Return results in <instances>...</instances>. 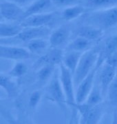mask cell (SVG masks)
<instances>
[{"label": "cell", "instance_id": "6da1fadb", "mask_svg": "<svg viewBox=\"0 0 117 124\" xmlns=\"http://www.w3.org/2000/svg\"><path fill=\"white\" fill-rule=\"evenodd\" d=\"M85 21L87 24L103 31L111 28L117 24V6L94 10L87 15Z\"/></svg>", "mask_w": 117, "mask_h": 124}, {"label": "cell", "instance_id": "7a4b0ae2", "mask_svg": "<svg viewBox=\"0 0 117 124\" xmlns=\"http://www.w3.org/2000/svg\"><path fill=\"white\" fill-rule=\"evenodd\" d=\"M101 49L91 48L83 53L75 72L73 75L75 87L81 83L96 65L99 60Z\"/></svg>", "mask_w": 117, "mask_h": 124}, {"label": "cell", "instance_id": "3957f363", "mask_svg": "<svg viewBox=\"0 0 117 124\" xmlns=\"http://www.w3.org/2000/svg\"><path fill=\"white\" fill-rule=\"evenodd\" d=\"M72 109L79 113L81 116L80 123L84 124H99L104 113L101 103L96 106H90L86 102L76 103Z\"/></svg>", "mask_w": 117, "mask_h": 124}, {"label": "cell", "instance_id": "277c9868", "mask_svg": "<svg viewBox=\"0 0 117 124\" xmlns=\"http://www.w3.org/2000/svg\"><path fill=\"white\" fill-rule=\"evenodd\" d=\"M46 95L51 101L54 102L58 107L66 112V99L59 79V71L56 70L50 81L48 85L45 88Z\"/></svg>", "mask_w": 117, "mask_h": 124}, {"label": "cell", "instance_id": "5b68a950", "mask_svg": "<svg viewBox=\"0 0 117 124\" xmlns=\"http://www.w3.org/2000/svg\"><path fill=\"white\" fill-rule=\"evenodd\" d=\"M59 79L66 95V103L73 108L76 101V91L74 90V83L73 74L61 62L59 64Z\"/></svg>", "mask_w": 117, "mask_h": 124}, {"label": "cell", "instance_id": "8992f818", "mask_svg": "<svg viewBox=\"0 0 117 124\" xmlns=\"http://www.w3.org/2000/svg\"><path fill=\"white\" fill-rule=\"evenodd\" d=\"M102 65L98 61L96 65L87 75L86 78L78 85L76 90V101L78 103H81L86 101L89 94L91 92L95 84V77L97 70Z\"/></svg>", "mask_w": 117, "mask_h": 124}, {"label": "cell", "instance_id": "52a82bcc", "mask_svg": "<svg viewBox=\"0 0 117 124\" xmlns=\"http://www.w3.org/2000/svg\"><path fill=\"white\" fill-rule=\"evenodd\" d=\"M0 13L4 19L10 22H22L25 17V10H23L22 6L8 0H4L1 2Z\"/></svg>", "mask_w": 117, "mask_h": 124}, {"label": "cell", "instance_id": "ba28073f", "mask_svg": "<svg viewBox=\"0 0 117 124\" xmlns=\"http://www.w3.org/2000/svg\"><path fill=\"white\" fill-rule=\"evenodd\" d=\"M0 57L15 61H23L31 57V53L22 47L1 45Z\"/></svg>", "mask_w": 117, "mask_h": 124}, {"label": "cell", "instance_id": "9c48e42d", "mask_svg": "<svg viewBox=\"0 0 117 124\" xmlns=\"http://www.w3.org/2000/svg\"><path fill=\"white\" fill-rule=\"evenodd\" d=\"M50 29L48 26L26 27L23 28L22 31L16 37L23 42H28L29 41L38 38H44V37L50 35Z\"/></svg>", "mask_w": 117, "mask_h": 124}, {"label": "cell", "instance_id": "30bf717a", "mask_svg": "<svg viewBox=\"0 0 117 124\" xmlns=\"http://www.w3.org/2000/svg\"><path fill=\"white\" fill-rule=\"evenodd\" d=\"M63 54V50L61 48H52L35 62L33 68L35 69H39L45 64L59 65L62 62Z\"/></svg>", "mask_w": 117, "mask_h": 124}, {"label": "cell", "instance_id": "8fae6325", "mask_svg": "<svg viewBox=\"0 0 117 124\" xmlns=\"http://www.w3.org/2000/svg\"><path fill=\"white\" fill-rule=\"evenodd\" d=\"M55 15H56L55 13L48 12V13L30 15L22 20L20 22V24L23 28L47 26L48 24H49L50 23L53 21Z\"/></svg>", "mask_w": 117, "mask_h": 124}, {"label": "cell", "instance_id": "7c38bea8", "mask_svg": "<svg viewBox=\"0 0 117 124\" xmlns=\"http://www.w3.org/2000/svg\"><path fill=\"white\" fill-rule=\"evenodd\" d=\"M70 28L67 25H62L51 32L49 43L52 48H61L67 43L70 36Z\"/></svg>", "mask_w": 117, "mask_h": 124}, {"label": "cell", "instance_id": "4fadbf2b", "mask_svg": "<svg viewBox=\"0 0 117 124\" xmlns=\"http://www.w3.org/2000/svg\"><path fill=\"white\" fill-rule=\"evenodd\" d=\"M117 68L104 62L99 75V84L104 97L107 96L108 88L116 75Z\"/></svg>", "mask_w": 117, "mask_h": 124}, {"label": "cell", "instance_id": "5bb4252c", "mask_svg": "<svg viewBox=\"0 0 117 124\" xmlns=\"http://www.w3.org/2000/svg\"><path fill=\"white\" fill-rule=\"evenodd\" d=\"M53 6L51 0H35L25 10L24 19L33 15L48 13Z\"/></svg>", "mask_w": 117, "mask_h": 124}, {"label": "cell", "instance_id": "9a60e30c", "mask_svg": "<svg viewBox=\"0 0 117 124\" xmlns=\"http://www.w3.org/2000/svg\"><path fill=\"white\" fill-rule=\"evenodd\" d=\"M77 35L92 41L100 39L103 36L104 31L97 27L87 24V26H81L77 29Z\"/></svg>", "mask_w": 117, "mask_h": 124}, {"label": "cell", "instance_id": "2e32d148", "mask_svg": "<svg viewBox=\"0 0 117 124\" xmlns=\"http://www.w3.org/2000/svg\"><path fill=\"white\" fill-rule=\"evenodd\" d=\"M83 52L70 50L63 54L62 63L74 75Z\"/></svg>", "mask_w": 117, "mask_h": 124}, {"label": "cell", "instance_id": "e0dca14e", "mask_svg": "<svg viewBox=\"0 0 117 124\" xmlns=\"http://www.w3.org/2000/svg\"><path fill=\"white\" fill-rule=\"evenodd\" d=\"M10 76L6 75L1 73L0 75V85L4 89L8 97L15 98L18 95L19 89L17 85L13 80L10 79Z\"/></svg>", "mask_w": 117, "mask_h": 124}, {"label": "cell", "instance_id": "ac0fdd59", "mask_svg": "<svg viewBox=\"0 0 117 124\" xmlns=\"http://www.w3.org/2000/svg\"><path fill=\"white\" fill-rule=\"evenodd\" d=\"M116 51H117V33L105 41L103 48L101 50L99 62L103 63L107 57Z\"/></svg>", "mask_w": 117, "mask_h": 124}, {"label": "cell", "instance_id": "d6986e66", "mask_svg": "<svg viewBox=\"0 0 117 124\" xmlns=\"http://www.w3.org/2000/svg\"><path fill=\"white\" fill-rule=\"evenodd\" d=\"M85 10H86L85 8L79 4L72 5L70 6L64 8L61 12V15L64 20L69 22L80 17L81 15L84 13Z\"/></svg>", "mask_w": 117, "mask_h": 124}, {"label": "cell", "instance_id": "ffe728a7", "mask_svg": "<svg viewBox=\"0 0 117 124\" xmlns=\"http://www.w3.org/2000/svg\"><path fill=\"white\" fill-rule=\"evenodd\" d=\"M23 27L21 24H10L1 22L0 36L1 38H10L17 37L22 31Z\"/></svg>", "mask_w": 117, "mask_h": 124}, {"label": "cell", "instance_id": "44dd1931", "mask_svg": "<svg viewBox=\"0 0 117 124\" xmlns=\"http://www.w3.org/2000/svg\"><path fill=\"white\" fill-rule=\"evenodd\" d=\"M92 41L83 37L81 36H78L74 39H73L69 43L66 48V51L70 50H74V51H80V52H85L86 50L91 48Z\"/></svg>", "mask_w": 117, "mask_h": 124}, {"label": "cell", "instance_id": "7402d4cb", "mask_svg": "<svg viewBox=\"0 0 117 124\" xmlns=\"http://www.w3.org/2000/svg\"><path fill=\"white\" fill-rule=\"evenodd\" d=\"M103 97L104 96L102 93L100 84L95 81L93 88L85 102L88 103L90 106H96L102 103Z\"/></svg>", "mask_w": 117, "mask_h": 124}, {"label": "cell", "instance_id": "603a6c76", "mask_svg": "<svg viewBox=\"0 0 117 124\" xmlns=\"http://www.w3.org/2000/svg\"><path fill=\"white\" fill-rule=\"evenodd\" d=\"M49 44V41L43 38H38L27 42V48L32 54H41L45 51Z\"/></svg>", "mask_w": 117, "mask_h": 124}, {"label": "cell", "instance_id": "cb8c5ba5", "mask_svg": "<svg viewBox=\"0 0 117 124\" xmlns=\"http://www.w3.org/2000/svg\"><path fill=\"white\" fill-rule=\"evenodd\" d=\"M55 66L54 64H45L40 67L37 72L38 80L40 82H45L52 78L56 71Z\"/></svg>", "mask_w": 117, "mask_h": 124}, {"label": "cell", "instance_id": "d4e9b609", "mask_svg": "<svg viewBox=\"0 0 117 124\" xmlns=\"http://www.w3.org/2000/svg\"><path fill=\"white\" fill-rule=\"evenodd\" d=\"M86 7L101 10L117 6V0H86Z\"/></svg>", "mask_w": 117, "mask_h": 124}, {"label": "cell", "instance_id": "484cf974", "mask_svg": "<svg viewBox=\"0 0 117 124\" xmlns=\"http://www.w3.org/2000/svg\"><path fill=\"white\" fill-rule=\"evenodd\" d=\"M28 72L27 65L22 61H17L12 69L8 72V75L13 78H20Z\"/></svg>", "mask_w": 117, "mask_h": 124}, {"label": "cell", "instance_id": "4316f807", "mask_svg": "<svg viewBox=\"0 0 117 124\" xmlns=\"http://www.w3.org/2000/svg\"><path fill=\"white\" fill-rule=\"evenodd\" d=\"M107 96L110 103L117 110V70L116 75L108 88Z\"/></svg>", "mask_w": 117, "mask_h": 124}, {"label": "cell", "instance_id": "83f0119b", "mask_svg": "<svg viewBox=\"0 0 117 124\" xmlns=\"http://www.w3.org/2000/svg\"><path fill=\"white\" fill-rule=\"evenodd\" d=\"M43 93L40 90H35L31 93L29 99H28V105L31 109H36L40 102Z\"/></svg>", "mask_w": 117, "mask_h": 124}, {"label": "cell", "instance_id": "f1b7e54d", "mask_svg": "<svg viewBox=\"0 0 117 124\" xmlns=\"http://www.w3.org/2000/svg\"><path fill=\"white\" fill-rule=\"evenodd\" d=\"M54 6L60 8H66L72 5L79 4V0H51Z\"/></svg>", "mask_w": 117, "mask_h": 124}, {"label": "cell", "instance_id": "f546056e", "mask_svg": "<svg viewBox=\"0 0 117 124\" xmlns=\"http://www.w3.org/2000/svg\"><path fill=\"white\" fill-rule=\"evenodd\" d=\"M104 62H106L108 64L117 68V51L108 57Z\"/></svg>", "mask_w": 117, "mask_h": 124}, {"label": "cell", "instance_id": "4dcf8cb0", "mask_svg": "<svg viewBox=\"0 0 117 124\" xmlns=\"http://www.w3.org/2000/svg\"><path fill=\"white\" fill-rule=\"evenodd\" d=\"M8 1H13L14 3L19 5L20 6L22 7V6H25L26 5L29 4H32L35 0H8Z\"/></svg>", "mask_w": 117, "mask_h": 124}, {"label": "cell", "instance_id": "1f68e13d", "mask_svg": "<svg viewBox=\"0 0 117 124\" xmlns=\"http://www.w3.org/2000/svg\"><path fill=\"white\" fill-rule=\"evenodd\" d=\"M115 119L117 120V114L116 113V115H115Z\"/></svg>", "mask_w": 117, "mask_h": 124}]
</instances>
